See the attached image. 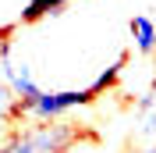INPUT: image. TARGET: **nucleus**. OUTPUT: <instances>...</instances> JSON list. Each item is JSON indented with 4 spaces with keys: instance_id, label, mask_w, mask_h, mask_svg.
<instances>
[{
    "instance_id": "1",
    "label": "nucleus",
    "mask_w": 156,
    "mask_h": 153,
    "mask_svg": "<svg viewBox=\"0 0 156 153\" xmlns=\"http://www.w3.org/2000/svg\"><path fill=\"white\" fill-rule=\"evenodd\" d=\"M92 103V89H39L36 96L18 100L14 114L18 118H39V121H57L68 110Z\"/></svg>"
},
{
    "instance_id": "7",
    "label": "nucleus",
    "mask_w": 156,
    "mask_h": 153,
    "mask_svg": "<svg viewBox=\"0 0 156 153\" xmlns=\"http://www.w3.org/2000/svg\"><path fill=\"white\" fill-rule=\"evenodd\" d=\"M142 135H156V107H149V110H142V128H138Z\"/></svg>"
},
{
    "instance_id": "8",
    "label": "nucleus",
    "mask_w": 156,
    "mask_h": 153,
    "mask_svg": "<svg viewBox=\"0 0 156 153\" xmlns=\"http://www.w3.org/2000/svg\"><path fill=\"white\" fill-rule=\"evenodd\" d=\"M64 4H71V0H46V7H50V14H57Z\"/></svg>"
},
{
    "instance_id": "9",
    "label": "nucleus",
    "mask_w": 156,
    "mask_h": 153,
    "mask_svg": "<svg viewBox=\"0 0 156 153\" xmlns=\"http://www.w3.org/2000/svg\"><path fill=\"white\" fill-rule=\"evenodd\" d=\"M138 153H156V146H149V150H138Z\"/></svg>"
},
{
    "instance_id": "3",
    "label": "nucleus",
    "mask_w": 156,
    "mask_h": 153,
    "mask_svg": "<svg viewBox=\"0 0 156 153\" xmlns=\"http://www.w3.org/2000/svg\"><path fill=\"white\" fill-rule=\"evenodd\" d=\"M0 71H4V78H7V89L14 96H18V100H25V96H36L39 93V86H36V78H32V68L25 64V61H4V64H0Z\"/></svg>"
},
{
    "instance_id": "4",
    "label": "nucleus",
    "mask_w": 156,
    "mask_h": 153,
    "mask_svg": "<svg viewBox=\"0 0 156 153\" xmlns=\"http://www.w3.org/2000/svg\"><path fill=\"white\" fill-rule=\"evenodd\" d=\"M131 39H135L138 54H153V50H156V21L146 18V14L131 18Z\"/></svg>"
},
{
    "instance_id": "5",
    "label": "nucleus",
    "mask_w": 156,
    "mask_h": 153,
    "mask_svg": "<svg viewBox=\"0 0 156 153\" xmlns=\"http://www.w3.org/2000/svg\"><path fill=\"white\" fill-rule=\"evenodd\" d=\"M121 68H124V57H117L114 64L103 68V71L92 78V86H89V89H92V96H99V93H107V89H114V86H117V78H121Z\"/></svg>"
},
{
    "instance_id": "2",
    "label": "nucleus",
    "mask_w": 156,
    "mask_h": 153,
    "mask_svg": "<svg viewBox=\"0 0 156 153\" xmlns=\"http://www.w3.org/2000/svg\"><path fill=\"white\" fill-rule=\"evenodd\" d=\"M29 135H32V143H36L39 153H68V146L78 139L75 128H68V125H39Z\"/></svg>"
},
{
    "instance_id": "6",
    "label": "nucleus",
    "mask_w": 156,
    "mask_h": 153,
    "mask_svg": "<svg viewBox=\"0 0 156 153\" xmlns=\"http://www.w3.org/2000/svg\"><path fill=\"white\" fill-rule=\"evenodd\" d=\"M14 107H18V96L11 93L4 82H0V128L7 121H18V114H14Z\"/></svg>"
}]
</instances>
